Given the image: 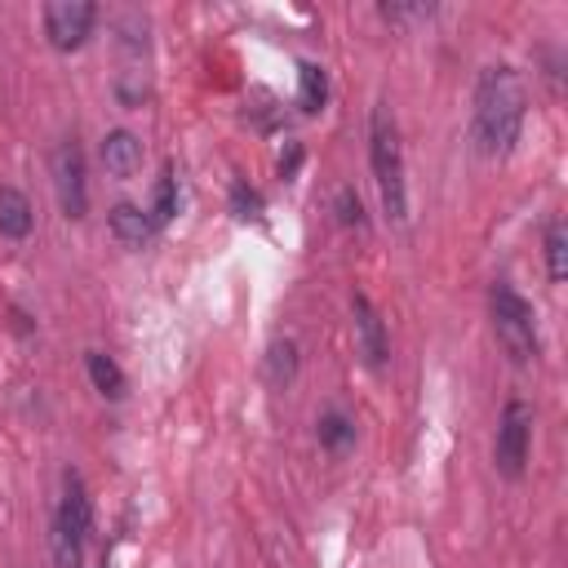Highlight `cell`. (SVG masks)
I'll return each instance as SVG.
<instances>
[{
  "instance_id": "obj_9",
  "label": "cell",
  "mask_w": 568,
  "mask_h": 568,
  "mask_svg": "<svg viewBox=\"0 0 568 568\" xmlns=\"http://www.w3.org/2000/svg\"><path fill=\"white\" fill-rule=\"evenodd\" d=\"M102 169L111 178H133L142 169V138L129 129H111L102 138Z\"/></svg>"
},
{
  "instance_id": "obj_16",
  "label": "cell",
  "mask_w": 568,
  "mask_h": 568,
  "mask_svg": "<svg viewBox=\"0 0 568 568\" xmlns=\"http://www.w3.org/2000/svg\"><path fill=\"white\" fill-rule=\"evenodd\" d=\"M315 435H320V444H324L328 453H342V448L355 444V426H351V417L337 413V408H328V413L315 422Z\"/></svg>"
},
{
  "instance_id": "obj_8",
  "label": "cell",
  "mask_w": 568,
  "mask_h": 568,
  "mask_svg": "<svg viewBox=\"0 0 568 568\" xmlns=\"http://www.w3.org/2000/svg\"><path fill=\"white\" fill-rule=\"evenodd\" d=\"M351 315H355V342H359L364 364H368V368H386L390 342H386V324H382L377 306H373L364 293H355V297H351Z\"/></svg>"
},
{
  "instance_id": "obj_10",
  "label": "cell",
  "mask_w": 568,
  "mask_h": 568,
  "mask_svg": "<svg viewBox=\"0 0 568 568\" xmlns=\"http://www.w3.org/2000/svg\"><path fill=\"white\" fill-rule=\"evenodd\" d=\"M106 226H111V235L124 244V248H142L146 240H151V217H146V209H138V204H129V200H120L111 213H106Z\"/></svg>"
},
{
  "instance_id": "obj_13",
  "label": "cell",
  "mask_w": 568,
  "mask_h": 568,
  "mask_svg": "<svg viewBox=\"0 0 568 568\" xmlns=\"http://www.w3.org/2000/svg\"><path fill=\"white\" fill-rule=\"evenodd\" d=\"M84 368H89V382L98 386V395H106V399L124 395V373L106 351H84Z\"/></svg>"
},
{
  "instance_id": "obj_2",
  "label": "cell",
  "mask_w": 568,
  "mask_h": 568,
  "mask_svg": "<svg viewBox=\"0 0 568 568\" xmlns=\"http://www.w3.org/2000/svg\"><path fill=\"white\" fill-rule=\"evenodd\" d=\"M368 164H373V182H377V195H382L386 217L404 222V213H408L404 151H399V124H395V111H390L386 98L368 115Z\"/></svg>"
},
{
  "instance_id": "obj_1",
  "label": "cell",
  "mask_w": 568,
  "mask_h": 568,
  "mask_svg": "<svg viewBox=\"0 0 568 568\" xmlns=\"http://www.w3.org/2000/svg\"><path fill=\"white\" fill-rule=\"evenodd\" d=\"M528 115L524 75L510 62H488L475 80V146L484 155H506L519 142Z\"/></svg>"
},
{
  "instance_id": "obj_4",
  "label": "cell",
  "mask_w": 568,
  "mask_h": 568,
  "mask_svg": "<svg viewBox=\"0 0 568 568\" xmlns=\"http://www.w3.org/2000/svg\"><path fill=\"white\" fill-rule=\"evenodd\" d=\"M89 528H93V506H89L84 479L75 470H67L62 475V497H58V510H53V537H49L58 568H80Z\"/></svg>"
},
{
  "instance_id": "obj_18",
  "label": "cell",
  "mask_w": 568,
  "mask_h": 568,
  "mask_svg": "<svg viewBox=\"0 0 568 568\" xmlns=\"http://www.w3.org/2000/svg\"><path fill=\"white\" fill-rule=\"evenodd\" d=\"M115 93H120L124 106H142V98H146V75H142L138 67H124L120 80H115Z\"/></svg>"
},
{
  "instance_id": "obj_22",
  "label": "cell",
  "mask_w": 568,
  "mask_h": 568,
  "mask_svg": "<svg viewBox=\"0 0 568 568\" xmlns=\"http://www.w3.org/2000/svg\"><path fill=\"white\" fill-rule=\"evenodd\" d=\"M302 164V146H288V155H280V173L293 178V169Z\"/></svg>"
},
{
  "instance_id": "obj_15",
  "label": "cell",
  "mask_w": 568,
  "mask_h": 568,
  "mask_svg": "<svg viewBox=\"0 0 568 568\" xmlns=\"http://www.w3.org/2000/svg\"><path fill=\"white\" fill-rule=\"evenodd\" d=\"M541 244H546V271L559 284L568 275V231H564V217H550L546 222V240Z\"/></svg>"
},
{
  "instance_id": "obj_6",
  "label": "cell",
  "mask_w": 568,
  "mask_h": 568,
  "mask_svg": "<svg viewBox=\"0 0 568 568\" xmlns=\"http://www.w3.org/2000/svg\"><path fill=\"white\" fill-rule=\"evenodd\" d=\"M49 173H53V191H58V204L71 222L84 217L89 209V182H84V151L75 146V138H62L49 155Z\"/></svg>"
},
{
  "instance_id": "obj_17",
  "label": "cell",
  "mask_w": 568,
  "mask_h": 568,
  "mask_svg": "<svg viewBox=\"0 0 568 568\" xmlns=\"http://www.w3.org/2000/svg\"><path fill=\"white\" fill-rule=\"evenodd\" d=\"M293 373H297V346H293L288 337H284V342H271V351H266V377H271L275 386H288Z\"/></svg>"
},
{
  "instance_id": "obj_14",
  "label": "cell",
  "mask_w": 568,
  "mask_h": 568,
  "mask_svg": "<svg viewBox=\"0 0 568 568\" xmlns=\"http://www.w3.org/2000/svg\"><path fill=\"white\" fill-rule=\"evenodd\" d=\"M173 213H178V173H173V164H164V173L155 178L146 217H151V226H164V222H173Z\"/></svg>"
},
{
  "instance_id": "obj_3",
  "label": "cell",
  "mask_w": 568,
  "mask_h": 568,
  "mask_svg": "<svg viewBox=\"0 0 568 568\" xmlns=\"http://www.w3.org/2000/svg\"><path fill=\"white\" fill-rule=\"evenodd\" d=\"M488 315H493V333L501 342V351L510 355V364H532L541 342H537V315L528 306V297L510 284V280H493L488 288Z\"/></svg>"
},
{
  "instance_id": "obj_11",
  "label": "cell",
  "mask_w": 568,
  "mask_h": 568,
  "mask_svg": "<svg viewBox=\"0 0 568 568\" xmlns=\"http://www.w3.org/2000/svg\"><path fill=\"white\" fill-rule=\"evenodd\" d=\"M31 226H36L31 200H27L18 186H0V235H9V240H27Z\"/></svg>"
},
{
  "instance_id": "obj_21",
  "label": "cell",
  "mask_w": 568,
  "mask_h": 568,
  "mask_svg": "<svg viewBox=\"0 0 568 568\" xmlns=\"http://www.w3.org/2000/svg\"><path fill=\"white\" fill-rule=\"evenodd\" d=\"M377 13L386 22H413V18H430V4H377Z\"/></svg>"
},
{
  "instance_id": "obj_20",
  "label": "cell",
  "mask_w": 568,
  "mask_h": 568,
  "mask_svg": "<svg viewBox=\"0 0 568 568\" xmlns=\"http://www.w3.org/2000/svg\"><path fill=\"white\" fill-rule=\"evenodd\" d=\"M231 209H235V217H257V213H262V195H257L253 186L235 182V186H231Z\"/></svg>"
},
{
  "instance_id": "obj_5",
  "label": "cell",
  "mask_w": 568,
  "mask_h": 568,
  "mask_svg": "<svg viewBox=\"0 0 568 568\" xmlns=\"http://www.w3.org/2000/svg\"><path fill=\"white\" fill-rule=\"evenodd\" d=\"M528 448H532V408L515 395V399H506L501 422H497V439H493L497 470L506 479H519L524 475V462H528Z\"/></svg>"
},
{
  "instance_id": "obj_7",
  "label": "cell",
  "mask_w": 568,
  "mask_h": 568,
  "mask_svg": "<svg viewBox=\"0 0 568 568\" xmlns=\"http://www.w3.org/2000/svg\"><path fill=\"white\" fill-rule=\"evenodd\" d=\"M93 22H98V4L93 0H49L44 4V36L62 53L80 49L89 40Z\"/></svg>"
},
{
  "instance_id": "obj_19",
  "label": "cell",
  "mask_w": 568,
  "mask_h": 568,
  "mask_svg": "<svg viewBox=\"0 0 568 568\" xmlns=\"http://www.w3.org/2000/svg\"><path fill=\"white\" fill-rule=\"evenodd\" d=\"M333 204H337V222H342V226H355V231H364V204H359V195H355L351 186H342Z\"/></svg>"
},
{
  "instance_id": "obj_12",
  "label": "cell",
  "mask_w": 568,
  "mask_h": 568,
  "mask_svg": "<svg viewBox=\"0 0 568 568\" xmlns=\"http://www.w3.org/2000/svg\"><path fill=\"white\" fill-rule=\"evenodd\" d=\"M328 102V75L320 62H297V106L306 115H315Z\"/></svg>"
}]
</instances>
